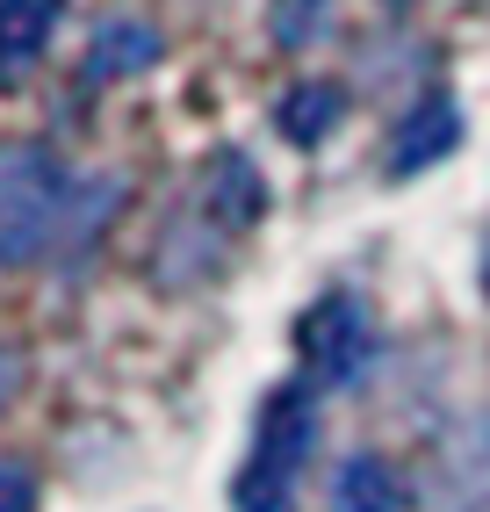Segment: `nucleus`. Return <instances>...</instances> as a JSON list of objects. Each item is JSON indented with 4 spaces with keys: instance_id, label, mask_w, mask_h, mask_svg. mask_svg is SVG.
Masks as SVG:
<instances>
[{
    "instance_id": "nucleus-1",
    "label": "nucleus",
    "mask_w": 490,
    "mask_h": 512,
    "mask_svg": "<svg viewBox=\"0 0 490 512\" xmlns=\"http://www.w3.org/2000/svg\"><path fill=\"white\" fill-rule=\"evenodd\" d=\"M73 210V181L44 145H0V267H29Z\"/></svg>"
},
{
    "instance_id": "nucleus-2",
    "label": "nucleus",
    "mask_w": 490,
    "mask_h": 512,
    "mask_svg": "<svg viewBox=\"0 0 490 512\" xmlns=\"http://www.w3.org/2000/svg\"><path fill=\"white\" fill-rule=\"evenodd\" d=\"M318 440V419H310V397L303 390H282L267 404V426H260V448L238 476V505L245 512H289V484Z\"/></svg>"
},
{
    "instance_id": "nucleus-3",
    "label": "nucleus",
    "mask_w": 490,
    "mask_h": 512,
    "mask_svg": "<svg viewBox=\"0 0 490 512\" xmlns=\"http://www.w3.org/2000/svg\"><path fill=\"white\" fill-rule=\"evenodd\" d=\"M368 347H375V332H368V311L354 296H325L318 311L303 318V361L318 375H332V383H354Z\"/></svg>"
},
{
    "instance_id": "nucleus-4",
    "label": "nucleus",
    "mask_w": 490,
    "mask_h": 512,
    "mask_svg": "<svg viewBox=\"0 0 490 512\" xmlns=\"http://www.w3.org/2000/svg\"><path fill=\"white\" fill-rule=\"evenodd\" d=\"M454 145H462V109H454L447 94L418 101L411 123L397 130V152H390V174H426L433 159H447Z\"/></svg>"
},
{
    "instance_id": "nucleus-5",
    "label": "nucleus",
    "mask_w": 490,
    "mask_h": 512,
    "mask_svg": "<svg viewBox=\"0 0 490 512\" xmlns=\"http://www.w3.org/2000/svg\"><path fill=\"white\" fill-rule=\"evenodd\" d=\"M332 512H404L397 469L375 462V455H354V462L332 476Z\"/></svg>"
},
{
    "instance_id": "nucleus-6",
    "label": "nucleus",
    "mask_w": 490,
    "mask_h": 512,
    "mask_svg": "<svg viewBox=\"0 0 490 512\" xmlns=\"http://www.w3.org/2000/svg\"><path fill=\"white\" fill-rule=\"evenodd\" d=\"M51 37V0H0V73H22Z\"/></svg>"
},
{
    "instance_id": "nucleus-7",
    "label": "nucleus",
    "mask_w": 490,
    "mask_h": 512,
    "mask_svg": "<svg viewBox=\"0 0 490 512\" xmlns=\"http://www.w3.org/2000/svg\"><path fill=\"white\" fill-rule=\"evenodd\" d=\"M159 58V37L145 22H109L94 37V58H87V73L94 80H116V73H137V65H152Z\"/></svg>"
},
{
    "instance_id": "nucleus-8",
    "label": "nucleus",
    "mask_w": 490,
    "mask_h": 512,
    "mask_svg": "<svg viewBox=\"0 0 490 512\" xmlns=\"http://www.w3.org/2000/svg\"><path fill=\"white\" fill-rule=\"evenodd\" d=\"M339 109H346V101H339V87L303 80V87H289V94H282V109H274V116H282V130H289L296 145H318L325 130L339 123Z\"/></svg>"
},
{
    "instance_id": "nucleus-9",
    "label": "nucleus",
    "mask_w": 490,
    "mask_h": 512,
    "mask_svg": "<svg viewBox=\"0 0 490 512\" xmlns=\"http://www.w3.org/2000/svg\"><path fill=\"white\" fill-rule=\"evenodd\" d=\"M0 512H37V476L0 455Z\"/></svg>"
},
{
    "instance_id": "nucleus-10",
    "label": "nucleus",
    "mask_w": 490,
    "mask_h": 512,
    "mask_svg": "<svg viewBox=\"0 0 490 512\" xmlns=\"http://www.w3.org/2000/svg\"><path fill=\"white\" fill-rule=\"evenodd\" d=\"M15 383H22V361H15L8 347H0V404H8V397H15Z\"/></svg>"
}]
</instances>
